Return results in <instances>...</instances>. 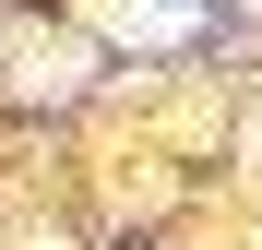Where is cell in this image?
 <instances>
[{"instance_id": "cell-1", "label": "cell", "mask_w": 262, "mask_h": 250, "mask_svg": "<svg viewBox=\"0 0 262 250\" xmlns=\"http://www.w3.org/2000/svg\"><path fill=\"white\" fill-rule=\"evenodd\" d=\"M96 24L119 48H179V36H203V0H107Z\"/></svg>"}]
</instances>
